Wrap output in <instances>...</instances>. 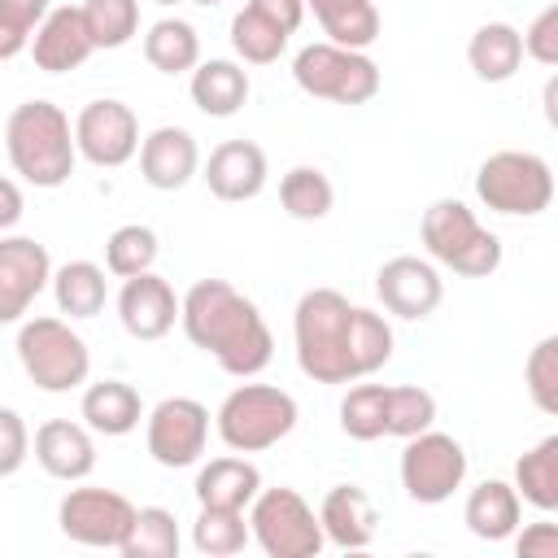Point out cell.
I'll return each instance as SVG.
<instances>
[{
	"label": "cell",
	"instance_id": "cell-1",
	"mask_svg": "<svg viewBox=\"0 0 558 558\" xmlns=\"http://www.w3.org/2000/svg\"><path fill=\"white\" fill-rule=\"evenodd\" d=\"M292 344L301 375L314 384H353L392 357V327L336 288H310L292 310Z\"/></svg>",
	"mask_w": 558,
	"mask_h": 558
},
{
	"label": "cell",
	"instance_id": "cell-2",
	"mask_svg": "<svg viewBox=\"0 0 558 558\" xmlns=\"http://www.w3.org/2000/svg\"><path fill=\"white\" fill-rule=\"evenodd\" d=\"M179 323L183 336L235 379L262 375L275 357V336L262 310L227 279H196L179 296Z\"/></svg>",
	"mask_w": 558,
	"mask_h": 558
},
{
	"label": "cell",
	"instance_id": "cell-3",
	"mask_svg": "<svg viewBox=\"0 0 558 558\" xmlns=\"http://www.w3.org/2000/svg\"><path fill=\"white\" fill-rule=\"evenodd\" d=\"M4 153L31 187H61L78 161L74 122L52 100H22L4 122Z\"/></svg>",
	"mask_w": 558,
	"mask_h": 558
},
{
	"label": "cell",
	"instance_id": "cell-4",
	"mask_svg": "<svg viewBox=\"0 0 558 558\" xmlns=\"http://www.w3.org/2000/svg\"><path fill=\"white\" fill-rule=\"evenodd\" d=\"M418 240L427 248V257L462 279H488L501 266V240L497 231H488L475 209L466 201L440 196L423 209L418 218Z\"/></svg>",
	"mask_w": 558,
	"mask_h": 558
},
{
	"label": "cell",
	"instance_id": "cell-5",
	"mask_svg": "<svg viewBox=\"0 0 558 558\" xmlns=\"http://www.w3.org/2000/svg\"><path fill=\"white\" fill-rule=\"evenodd\" d=\"M296 418H301V410H296V397L288 388L240 384L222 397L214 427L231 453H262V449H275L283 436H292Z\"/></svg>",
	"mask_w": 558,
	"mask_h": 558
},
{
	"label": "cell",
	"instance_id": "cell-6",
	"mask_svg": "<svg viewBox=\"0 0 558 558\" xmlns=\"http://www.w3.org/2000/svg\"><path fill=\"white\" fill-rule=\"evenodd\" d=\"M17 362H22L26 379L35 388H44V392H74L92 375L87 340L65 318H52V314L22 318V327H17Z\"/></svg>",
	"mask_w": 558,
	"mask_h": 558
},
{
	"label": "cell",
	"instance_id": "cell-7",
	"mask_svg": "<svg viewBox=\"0 0 558 558\" xmlns=\"http://www.w3.org/2000/svg\"><path fill=\"white\" fill-rule=\"evenodd\" d=\"M475 196L484 209L506 218H536L554 205V170L545 157L523 148L488 153L475 170Z\"/></svg>",
	"mask_w": 558,
	"mask_h": 558
},
{
	"label": "cell",
	"instance_id": "cell-8",
	"mask_svg": "<svg viewBox=\"0 0 558 558\" xmlns=\"http://www.w3.org/2000/svg\"><path fill=\"white\" fill-rule=\"evenodd\" d=\"M248 536L266 558H314L327 536L318 523V510L296 488H257L248 501Z\"/></svg>",
	"mask_w": 558,
	"mask_h": 558
},
{
	"label": "cell",
	"instance_id": "cell-9",
	"mask_svg": "<svg viewBox=\"0 0 558 558\" xmlns=\"http://www.w3.org/2000/svg\"><path fill=\"white\" fill-rule=\"evenodd\" d=\"M292 78L305 96L314 100H331V105H366L379 92V65L357 52V48H340V44H305L292 57Z\"/></svg>",
	"mask_w": 558,
	"mask_h": 558
},
{
	"label": "cell",
	"instance_id": "cell-10",
	"mask_svg": "<svg viewBox=\"0 0 558 558\" xmlns=\"http://www.w3.org/2000/svg\"><path fill=\"white\" fill-rule=\"evenodd\" d=\"M397 471H401V488H405L410 501H418V506H440V501H449V497L462 488V480H466V449H462V440H453L449 432L427 427V432H418V436L405 440Z\"/></svg>",
	"mask_w": 558,
	"mask_h": 558
},
{
	"label": "cell",
	"instance_id": "cell-11",
	"mask_svg": "<svg viewBox=\"0 0 558 558\" xmlns=\"http://www.w3.org/2000/svg\"><path fill=\"white\" fill-rule=\"evenodd\" d=\"M131 523H135V506L122 493L96 488V484L70 488L57 506L61 536L74 545H87V549H122Z\"/></svg>",
	"mask_w": 558,
	"mask_h": 558
},
{
	"label": "cell",
	"instance_id": "cell-12",
	"mask_svg": "<svg viewBox=\"0 0 558 558\" xmlns=\"http://www.w3.org/2000/svg\"><path fill=\"white\" fill-rule=\"evenodd\" d=\"M144 445H148V458L166 471L201 462L209 445V410L196 397H161L144 414Z\"/></svg>",
	"mask_w": 558,
	"mask_h": 558
},
{
	"label": "cell",
	"instance_id": "cell-13",
	"mask_svg": "<svg viewBox=\"0 0 558 558\" xmlns=\"http://www.w3.org/2000/svg\"><path fill=\"white\" fill-rule=\"evenodd\" d=\"M74 148L100 170H118L140 153V118L126 100H92L74 118Z\"/></svg>",
	"mask_w": 558,
	"mask_h": 558
},
{
	"label": "cell",
	"instance_id": "cell-14",
	"mask_svg": "<svg viewBox=\"0 0 558 558\" xmlns=\"http://www.w3.org/2000/svg\"><path fill=\"white\" fill-rule=\"evenodd\" d=\"M375 296L384 301L388 314L405 318V323H418L427 314H436L440 296H445V279L436 270L432 257H388L375 275Z\"/></svg>",
	"mask_w": 558,
	"mask_h": 558
},
{
	"label": "cell",
	"instance_id": "cell-15",
	"mask_svg": "<svg viewBox=\"0 0 558 558\" xmlns=\"http://www.w3.org/2000/svg\"><path fill=\"white\" fill-rule=\"evenodd\" d=\"M52 279V257L31 235H0V327L22 323Z\"/></svg>",
	"mask_w": 558,
	"mask_h": 558
},
{
	"label": "cell",
	"instance_id": "cell-16",
	"mask_svg": "<svg viewBox=\"0 0 558 558\" xmlns=\"http://www.w3.org/2000/svg\"><path fill=\"white\" fill-rule=\"evenodd\" d=\"M118 318L131 340H161L179 323V296L153 270L131 275V279H122V292H118Z\"/></svg>",
	"mask_w": 558,
	"mask_h": 558
},
{
	"label": "cell",
	"instance_id": "cell-17",
	"mask_svg": "<svg viewBox=\"0 0 558 558\" xmlns=\"http://www.w3.org/2000/svg\"><path fill=\"white\" fill-rule=\"evenodd\" d=\"M201 148L187 126H157L140 140V179L157 192H179L196 179Z\"/></svg>",
	"mask_w": 558,
	"mask_h": 558
},
{
	"label": "cell",
	"instance_id": "cell-18",
	"mask_svg": "<svg viewBox=\"0 0 558 558\" xmlns=\"http://www.w3.org/2000/svg\"><path fill=\"white\" fill-rule=\"evenodd\" d=\"M92 35L83 26L78 4H57L39 17L35 35H31V57L44 74H70L92 57Z\"/></svg>",
	"mask_w": 558,
	"mask_h": 558
},
{
	"label": "cell",
	"instance_id": "cell-19",
	"mask_svg": "<svg viewBox=\"0 0 558 558\" xmlns=\"http://www.w3.org/2000/svg\"><path fill=\"white\" fill-rule=\"evenodd\" d=\"M266 174H270V166H266V153L253 144V140H222L214 153H209V161H205V170H201V179H205V187L218 196V201H253L262 187H266Z\"/></svg>",
	"mask_w": 558,
	"mask_h": 558
},
{
	"label": "cell",
	"instance_id": "cell-20",
	"mask_svg": "<svg viewBox=\"0 0 558 558\" xmlns=\"http://www.w3.org/2000/svg\"><path fill=\"white\" fill-rule=\"evenodd\" d=\"M35 462L65 484H78L96 471V432L87 423H70V418H48L35 432Z\"/></svg>",
	"mask_w": 558,
	"mask_h": 558
},
{
	"label": "cell",
	"instance_id": "cell-21",
	"mask_svg": "<svg viewBox=\"0 0 558 558\" xmlns=\"http://www.w3.org/2000/svg\"><path fill=\"white\" fill-rule=\"evenodd\" d=\"M318 523H323V536L327 545L336 549H366L375 541V501L366 497V488L357 484H336L323 493V506H318Z\"/></svg>",
	"mask_w": 558,
	"mask_h": 558
},
{
	"label": "cell",
	"instance_id": "cell-22",
	"mask_svg": "<svg viewBox=\"0 0 558 558\" xmlns=\"http://www.w3.org/2000/svg\"><path fill=\"white\" fill-rule=\"evenodd\" d=\"M192 105L205 113V118H235L253 92L248 83V70L240 61H227V57H209V61H196L192 70Z\"/></svg>",
	"mask_w": 558,
	"mask_h": 558
},
{
	"label": "cell",
	"instance_id": "cell-23",
	"mask_svg": "<svg viewBox=\"0 0 558 558\" xmlns=\"http://www.w3.org/2000/svg\"><path fill=\"white\" fill-rule=\"evenodd\" d=\"M262 488V471L244 458V453H222V458H209L201 471H196V506H222V510H248V501L257 497Z\"/></svg>",
	"mask_w": 558,
	"mask_h": 558
},
{
	"label": "cell",
	"instance_id": "cell-24",
	"mask_svg": "<svg viewBox=\"0 0 558 558\" xmlns=\"http://www.w3.org/2000/svg\"><path fill=\"white\" fill-rule=\"evenodd\" d=\"M519 519H523V501H519L514 484H506V480H484V484H475V488L466 493L462 523H466L471 536H480V541H488V545H493V541H510L514 527H519Z\"/></svg>",
	"mask_w": 558,
	"mask_h": 558
},
{
	"label": "cell",
	"instance_id": "cell-25",
	"mask_svg": "<svg viewBox=\"0 0 558 558\" xmlns=\"http://www.w3.org/2000/svg\"><path fill=\"white\" fill-rule=\"evenodd\" d=\"M78 418L96 432V436H126L140 427L144 418V401L126 379H100L83 388L78 401Z\"/></svg>",
	"mask_w": 558,
	"mask_h": 558
},
{
	"label": "cell",
	"instance_id": "cell-26",
	"mask_svg": "<svg viewBox=\"0 0 558 558\" xmlns=\"http://www.w3.org/2000/svg\"><path fill=\"white\" fill-rule=\"evenodd\" d=\"M466 65L480 83H510L523 65V39L510 22H484L466 39Z\"/></svg>",
	"mask_w": 558,
	"mask_h": 558
},
{
	"label": "cell",
	"instance_id": "cell-27",
	"mask_svg": "<svg viewBox=\"0 0 558 558\" xmlns=\"http://www.w3.org/2000/svg\"><path fill=\"white\" fill-rule=\"evenodd\" d=\"M48 288H52V301L65 318H96L105 310V296H109L105 266H96L87 257H74L65 266H57Z\"/></svg>",
	"mask_w": 558,
	"mask_h": 558
},
{
	"label": "cell",
	"instance_id": "cell-28",
	"mask_svg": "<svg viewBox=\"0 0 558 558\" xmlns=\"http://www.w3.org/2000/svg\"><path fill=\"white\" fill-rule=\"evenodd\" d=\"M305 9L318 17L327 44L366 52L379 39V9H375V0H305Z\"/></svg>",
	"mask_w": 558,
	"mask_h": 558
},
{
	"label": "cell",
	"instance_id": "cell-29",
	"mask_svg": "<svg viewBox=\"0 0 558 558\" xmlns=\"http://www.w3.org/2000/svg\"><path fill=\"white\" fill-rule=\"evenodd\" d=\"M144 61L157 74H192L201 61V35L183 17H161L144 35Z\"/></svg>",
	"mask_w": 558,
	"mask_h": 558
},
{
	"label": "cell",
	"instance_id": "cell-30",
	"mask_svg": "<svg viewBox=\"0 0 558 558\" xmlns=\"http://www.w3.org/2000/svg\"><path fill=\"white\" fill-rule=\"evenodd\" d=\"M514 493H519V501L536 506L541 514L558 510V436L536 440L514 462Z\"/></svg>",
	"mask_w": 558,
	"mask_h": 558
},
{
	"label": "cell",
	"instance_id": "cell-31",
	"mask_svg": "<svg viewBox=\"0 0 558 558\" xmlns=\"http://www.w3.org/2000/svg\"><path fill=\"white\" fill-rule=\"evenodd\" d=\"M179 519L166 506H135V523L122 541V558H179Z\"/></svg>",
	"mask_w": 558,
	"mask_h": 558
},
{
	"label": "cell",
	"instance_id": "cell-32",
	"mask_svg": "<svg viewBox=\"0 0 558 558\" xmlns=\"http://www.w3.org/2000/svg\"><path fill=\"white\" fill-rule=\"evenodd\" d=\"M279 205L288 209V218L296 222H318L331 214L336 205V187L318 166H292L279 179Z\"/></svg>",
	"mask_w": 558,
	"mask_h": 558
},
{
	"label": "cell",
	"instance_id": "cell-33",
	"mask_svg": "<svg viewBox=\"0 0 558 558\" xmlns=\"http://www.w3.org/2000/svg\"><path fill=\"white\" fill-rule=\"evenodd\" d=\"M340 432L362 445L388 436V384H353L340 397Z\"/></svg>",
	"mask_w": 558,
	"mask_h": 558
},
{
	"label": "cell",
	"instance_id": "cell-34",
	"mask_svg": "<svg viewBox=\"0 0 558 558\" xmlns=\"http://www.w3.org/2000/svg\"><path fill=\"white\" fill-rule=\"evenodd\" d=\"M248 514L244 510H222V506H201L192 523V545L205 558H231L248 545Z\"/></svg>",
	"mask_w": 558,
	"mask_h": 558
},
{
	"label": "cell",
	"instance_id": "cell-35",
	"mask_svg": "<svg viewBox=\"0 0 558 558\" xmlns=\"http://www.w3.org/2000/svg\"><path fill=\"white\" fill-rule=\"evenodd\" d=\"M288 31L283 26H275L270 17H262L257 9H240L235 17H231V48H235V57L244 61V65H270V61H279L283 57V48H288Z\"/></svg>",
	"mask_w": 558,
	"mask_h": 558
},
{
	"label": "cell",
	"instance_id": "cell-36",
	"mask_svg": "<svg viewBox=\"0 0 558 558\" xmlns=\"http://www.w3.org/2000/svg\"><path fill=\"white\" fill-rule=\"evenodd\" d=\"M92 48H126L140 35V0H83L78 4Z\"/></svg>",
	"mask_w": 558,
	"mask_h": 558
},
{
	"label": "cell",
	"instance_id": "cell-37",
	"mask_svg": "<svg viewBox=\"0 0 558 558\" xmlns=\"http://www.w3.org/2000/svg\"><path fill=\"white\" fill-rule=\"evenodd\" d=\"M157 253H161L157 231L144 227V222H126V227H118V231L105 240V270L118 275V279H131V275L153 270Z\"/></svg>",
	"mask_w": 558,
	"mask_h": 558
},
{
	"label": "cell",
	"instance_id": "cell-38",
	"mask_svg": "<svg viewBox=\"0 0 558 558\" xmlns=\"http://www.w3.org/2000/svg\"><path fill=\"white\" fill-rule=\"evenodd\" d=\"M436 423V397L418 384H392L388 388V436H418Z\"/></svg>",
	"mask_w": 558,
	"mask_h": 558
},
{
	"label": "cell",
	"instance_id": "cell-39",
	"mask_svg": "<svg viewBox=\"0 0 558 558\" xmlns=\"http://www.w3.org/2000/svg\"><path fill=\"white\" fill-rule=\"evenodd\" d=\"M523 384L541 414H558V336L536 340V349L523 362Z\"/></svg>",
	"mask_w": 558,
	"mask_h": 558
},
{
	"label": "cell",
	"instance_id": "cell-40",
	"mask_svg": "<svg viewBox=\"0 0 558 558\" xmlns=\"http://www.w3.org/2000/svg\"><path fill=\"white\" fill-rule=\"evenodd\" d=\"M31 458V432L13 405H0V480L17 475Z\"/></svg>",
	"mask_w": 558,
	"mask_h": 558
},
{
	"label": "cell",
	"instance_id": "cell-41",
	"mask_svg": "<svg viewBox=\"0 0 558 558\" xmlns=\"http://www.w3.org/2000/svg\"><path fill=\"white\" fill-rule=\"evenodd\" d=\"M523 39V57H532L536 65H558V4H545L527 31H519Z\"/></svg>",
	"mask_w": 558,
	"mask_h": 558
},
{
	"label": "cell",
	"instance_id": "cell-42",
	"mask_svg": "<svg viewBox=\"0 0 558 558\" xmlns=\"http://www.w3.org/2000/svg\"><path fill=\"white\" fill-rule=\"evenodd\" d=\"M514 554L519 558H558V523L541 519V523H519L514 527Z\"/></svg>",
	"mask_w": 558,
	"mask_h": 558
},
{
	"label": "cell",
	"instance_id": "cell-43",
	"mask_svg": "<svg viewBox=\"0 0 558 558\" xmlns=\"http://www.w3.org/2000/svg\"><path fill=\"white\" fill-rule=\"evenodd\" d=\"M248 9H257L262 17H270L275 26H283L288 35H296L301 22H305V0H248Z\"/></svg>",
	"mask_w": 558,
	"mask_h": 558
},
{
	"label": "cell",
	"instance_id": "cell-44",
	"mask_svg": "<svg viewBox=\"0 0 558 558\" xmlns=\"http://www.w3.org/2000/svg\"><path fill=\"white\" fill-rule=\"evenodd\" d=\"M31 26H22L17 17H9L4 9H0V61H13L17 52H26L31 48Z\"/></svg>",
	"mask_w": 558,
	"mask_h": 558
},
{
	"label": "cell",
	"instance_id": "cell-45",
	"mask_svg": "<svg viewBox=\"0 0 558 558\" xmlns=\"http://www.w3.org/2000/svg\"><path fill=\"white\" fill-rule=\"evenodd\" d=\"M22 209H26L22 187H17L13 179H4V174H0V235H4V231H13V227L22 222Z\"/></svg>",
	"mask_w": 558,
	"mask_h": 558
},
{
	"label": "cell",
	"instance_id": "cell-46",
	"mask_svg": "<svg viewBox=\"0 0 558 558\" xmlns=\"http://www.w3.org/2000/svg\"><path fill=\"white\" fill-rule=\"evenodd\" d=\"M0 9H4L9 17H17L22 26H31V31H35V26H39V17L52 9V0H0Z\"/></svg>",
	"mask_w": 558,
	"mask_h": 558
},
{
	"label": "cell",
	"instance_id": "cell-47",
	"mask_svg": "<svg viewBox=\"0 0 558 558\" xmlns=\"http://www.w3.org/2000/svg\"><path fill=\"white\" fill-rule=\"evenodd\" d=\"M554 96H558V78L545 83V118H549V122H558V113H554Z\"/></svg>",
	"mask_w": 558,
	"mask_h": 558
},
{
	"label": "cell",
	"instance_id": "cell-48",
	"mask_svg": "<svg viewBox=\"0 0 558 558\" xmlns=\"http://www.w3.org/2000/svg\"><path fill=\"white\" fill-rule=\"evenodd\" d=\"M192 4H205L209 9V4H222V0H192Z\"/></svg>",
	"mask_w": 558,
	"mask_h": 558
},
{
	"label": "cell",
	"instance_id": "cell-49",
	"mask_svg": "<svg viewBox=\"0 0 558 558\" xmlns=\"http://www.w3.org/2000/svg\"><path fill=\"white\" fill-rule=\"evenodd\" d=\"M157 4H166V9H170V4H183V0H157Z\"/></svg>",
	"mask_w": 558,
	"mask_h": 558
}]
</instances>
